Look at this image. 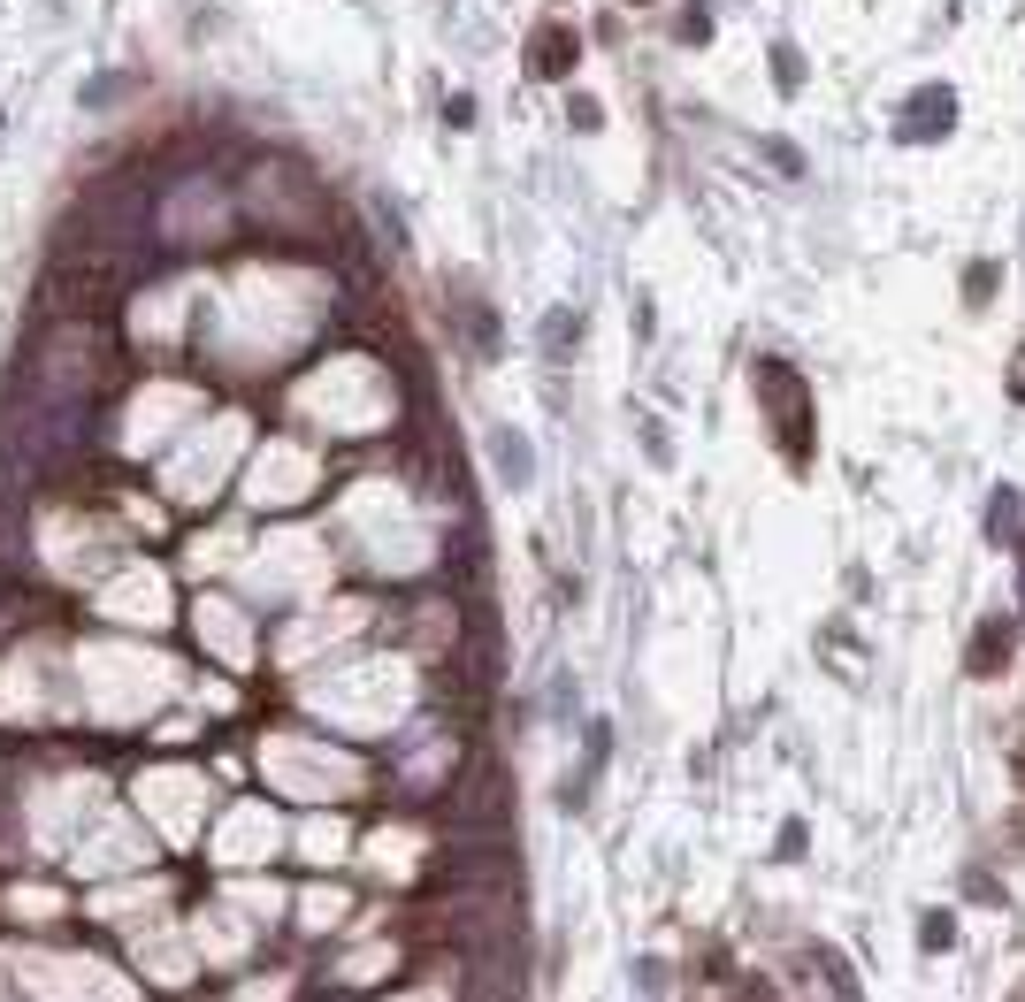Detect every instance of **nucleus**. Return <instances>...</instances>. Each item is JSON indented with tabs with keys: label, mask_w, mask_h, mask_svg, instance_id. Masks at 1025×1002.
<instances>
[{
	"label": "nucleus",
	"mask_w": 1025,
	"mask_h": 1002,
	"mask_svg": "<svg viewBox=\"0 0 1025 1002\" xmlns=\"http://www.w3.org/2000/svg\"><path fill=\"white\" fill-rule=\"evenodd\" d=\"M995 658H1010V628H1003V620H987V628H980V643H972V674H1003Z\"/></svg>",
	"instance_id": "3"
},
{
	"label": "nucleus",
	"mask_w": 1025,
	"mask_h": 1002,
	"mask_svg": "<svg viewBox=\"0 0 1025 1002\" xmlns=\"http://www.w3.org/2000/svg\"><path fill=\"white\" fill-rule=\"evenodd\" d=\"M773 69H781V85H788V92L804 85V62H796V46H773Z\"/></svg>",
	"instance_id": "7"
},
{
	"label": "nucleus",
	"mask_w": 1025,
	"mask_h": 1002,
	"mask_svg": "<svg viewBox=\"0 0 1025 1002\" xmlns=\"http://www.w3.org/2000/svg\"><path fill=\"white\" fill-rule=\"evenodd\" d=\"M987 528H995V536H1010V528H1018V498H1010V490L987 505Z\"/></svg>",
	"instance_id": "6"
},
{
	"label": "nucleus",
	"mask_w": 1025,
	"mask_h": 1002,
	"mask_svg": "<svg viewBox=\"0 0 1025 1002\" xmlns=\"http://www.w3.org/2000/svg\"><path fill=\"white\" fill-rule=\"evenodd\" d=\"M758 391H773V406H781V421H773V429H781L788 459L804 467V459H811V436H804V383H796L781 360H758Z\"/></svg>",
	"instance_id": "1"
},
{
	"label": "nucleus",
	"mask_w": 1025,
	"mask_h": 1002,
	"mask_svg": "<svg viewBox=\"0 0 1025 1002\" xmlns=\"http://www.w3.org/2000/svg\"><path fill=\"white\" fill-rule=\"evenodd\" d=\"M949 123H957V92L926 85V92H911V108H903V123H895V138H949Z\"/></svg>",
	"instance_id": "2"
},
{
	"label": "nucleus",
	"mask_w": 1025,
	"mask_h": 1002,
	"mask_svg": "<svg viewBox=\"0 0 1025 1002\" xmlns=\"http://www.w3.org/2000/svg\"><path fill=\"white\" fill-rule=\"evenodd\" d=\"M918 941H926V949H949V941H957V918H949V911H934L926 926H918Z\"/></svg>",
	"instance_id": "5"
},
{
	"label": "nucleus",
	"mask_w": 1025,
	"mask_h": 1002,
	"mask_svg": "<svg viewBox=\"0 0 1025 1002\" xmlns=\"http://www.w3.org/2000/svg\"><path fill=\"white\" fill-rule=\"evenodd\" d=\"M536 69H551V77L567 69V31H544V39H536Z\"/></svg>",
	"instance_id": "4"
},
{
	"label": "nucleus",
	"mask_w": 1025,
	"mask_h": 1002,
	"mask_svg": "<svg viewBox=\"0 0 1025 1002\" xmlns=\"http://www.w3.org/2000/svg\"><path fill=\"white\" fill-rule=\"evenodd\" d=\"M964 291H972V306H980V299H987V291H995V268H987V261H980V268H972V276H964Z\"/></svg>",
	"instance_id": "8"
}]
</instances>
